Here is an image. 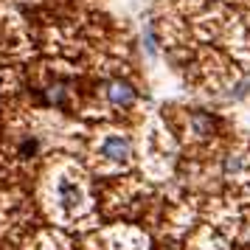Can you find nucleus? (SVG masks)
<instances>
[{"label": "nucleus", "mask_w": 250, "mask_h": 250, "mask_svg": "<svg viewBox=\"0 0 250 250\" xmlns=\"http://www.w3.org/2000/svg\"><path fill=\"white\" fill-rule=\"evenodd\" d=\"M57 200L65 211H76L82 205V188L73 180H59L57 183Z\"/></svg>", "instance_id": "nucleus-1"}, {"label": "nucleus", "mask_w": 250, "mask_h": 250, "mask_svg": "<svg viewBox=\"0 0 250 250\" xmlns=\"http://www.w3.org/2000/svg\"><path fill=\"white\" fill-rule=\"evenodd\" d=\"M102 155L107 160H113V163H126L129 160V141H124V138H118V135L104 138Z\"/></svg>", "instance_id": "nucleus-2"}, {"label": "nucleus", "mask_w": 250, "mask_h": 250, "mask_svg": "<svg viewBox=\"0 0 250 250\" xmlns=\"http://www.w3.org/2000/svg\"><path fill=\"white\" fill-rule=\"evenodd\" d=\"M107 99L115 104V107H129L135 102V90L126 84V82H110L107 84Z\"/></svg>", "instance_id": "nucleus-3"}, {"label": "nucleus", "mask_w": 250, "mask_h": 250, "mask_svg": "<svg viewBox=\"0 0 250 250\" xmlns=\"http://www.w3.org/2000/svg\"><path fill=\"white\" fill-rule=\"evenodd\" d=\"M144 45H146V51L152 54V57L158 54V42H155V34H152V28H146V31H144Z\"/></svg>", "instance_id": "nucleus-4"}, {"label": "nucleus", "mask_w": 250, "mask_h": 250, "mask_svg": "<svg viewBox=\"0 0 250 250\" xmlns=\"http://www.w3.org/2000/svg\"><path fill=\"white\" fill-rule=\"evenodd\" d=\"M48 99H51V102H62V99H65V90H62V87H54V90H48Z\"/></svg>", "instance_id": "nucleus-5"}, {"label": "nucleus", "mask_w": 250, "mask_h": 250, "mask_svg": "<svg viewBox=\"0 0 250 250\" xmlns=\"http://www.w3.org/2000/svg\"><path fill=\"white\" fill-rule=\"evenodd\" d=\"M194 126H197V129H200V132H203V135H205V129H208V121H205V118H200V115H197V118H194Z\"/></svg>", "instance_id": "nucleus-6"}, {"label": "nucleus", "mask_w": 250, "mask_h": 250, "mask_svg": "<svg viewBox=\"0 0 250 250\" xmlns=\"http://www.w3.org/2000/svg\"><path fill=\"white\" fill-rule=\"evenodd\" d=\"M34 149H37L34 141H25V144H23V152H25V155H28V152H34Z\"/></svg>", "instance_id": "nucleus-7"}]
</instances>
